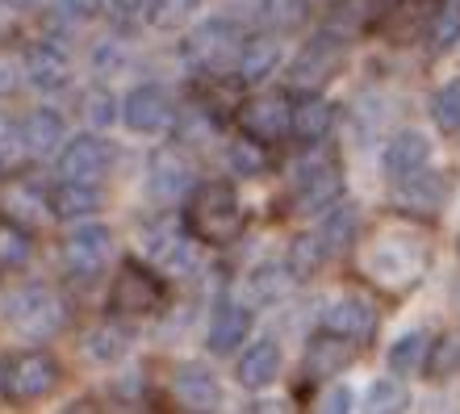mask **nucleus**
Segmentation results:
<instances>
[{"label": "nucleus", "instance_id": "f257e3e1", "mask_svg": "<svg viewBox=\"0 0 460 414\" xmlns=\"http://www.w3.org/2000/svg\"><path fill=\"white\" fill-rule=\"evenodd\" d=\"M436 260V243L427 239V222L394 209L389 218L360 226L351 243V269L381 297H406L423 285Z\"/></svg>", "mask_w": 460, "mask_h": 414}, {"label": "nucleus", "instance_id": "f03ea898", "mask_svg": "<svg viewBox=\"0 0 460 414\" xmlns=\"http://www.w3.org/2000/svg\"><path fill=\"white\" fill-rule=\"evenodd\" d=\"M181 222L201 247L222 251L239 243L247 231V206L230 181H197L181 201Z\"/></svg>", "mask_w": 460, "mask_h": 414}, {"label": "nucleus", "instance_id": "7ed1b4c3", "mask_svg": "<svg viewBox=\"0 0 460 414\" xmlns=\"http://www.w3.org/2000/svg\"><path fill=\"white\" fill-rule=\"evenodd\" d=\"M0 318L17 339L47 343L67 327V302L50 280H17L0 293Z\"/></svg>", "mask_w": 460, "mask_h": 414}, {"label": "nucleus", "instance_id": "20e7f679", "mask_svg": "<svg viewBox=\"0 0 460 414\" xmlns=\"http://www.w3.org/2000/svg\"><path fill=\"white\" fill-rule=\"evenodd\" d=\"M67 368L50 348L42 343H25L17 352L0 356V402L4 406H34L47 402L63 390Z\"/></svg>", "mask_w": 460, "mask_h": 414}, {"label": "nucleus", "instance_id": "39448f33", "mask_svg": "<svg viewBox=\"0 0 460 414\" xmlns=\"http://www.w3.org/2000/svg\"><path fill=\"white\" fill-rule=\"evenodd\" d=\"M323 146H297V151H302V163L293 168V189H289L293 218H323L331 206H340L343 197H348L343 163L335 155H327Z\"/></svg>", "mask_w": 460, "mask_h": 414}, {"label": "nucleus", "instance_id": "423d86ee", "mask_svg": "<svg viewBox=\"0 0 460 414\" xmlns=\"http://www.w3.org/2000/svg\"><path fill=\"white\" fill-rule=\"evenodd\" d=\"M348 59H351V34L340 30V25H323L293 50L285 84L293 92H323L335 75H343Z\"/></svg>", "mask_w": 460, "mask_h": 414}, {"label": "nucleus", "instance_id": "0eeeda50", "mask_svg": "<svg viewBox=\"0 0 460 414\" xmlns=\"http://www.w3.org/2000/svg\"><path fill=\"white\" fill-rule=\"evenodd\" d=\"M243 47V30L230 17H206L184 30L181 38V59L197 80H226L234 75V59Z\"/></svg>", "mask_w": 460, "mask_h": 414}, {"label": "nucleus", "instance_id": "6e6552de", "mask_svg": "<svg viewBox=\"0 0 460 414\" xmlns=\"http://www.w3.org/2000/svg\"><path fill=\"white\" fill-rule=\"evenodd\" d=\"M110 314L143 322L168 310V277L159 269H151L143 256H126L118 264V272L110 277V293H105Z\"/></svg>", "mask_w": 460, "mask_h": 414}, {"label": "nucleus", "instance_id": "1a4fd4ad", "mask_svg": "<svg viewBox=\"0 0 460 414\" xmlns=\"http://www.w3.org/2000/svg\"><path fill=\"white\" fill-rule=\"evenodd\" d=\"M201 251H206V247L184 231V222L164 218V214L138 222V256H143L151 269L164 272L168 280L197 277V272H201Z\"/></svg>", "mask_w": 460, "mask_h": 414}, {"label": "nucleus", "instance_id": "9d476101", "mask_svg": "<svg viewBox=\"0 0 460 414\" xmlns=\"http://www.w3.org/2000/svg\"><path fill=\"white\" fill-rule=\"evenodd\" d=\"M0 222H9L25 234H42L55 222V206H50V189L42 176L30 168H0Z\"/></svg>", "mask_w": 460, "mask_h": 414}, {"label": "nucleus", "instance_id": "9b49d317", "mask_svg": "<svg viewBox=\"0 0 460 414\" xmlns=\"http://www.w3.org/2000/svg\"><path fill=\"white\" fill-rule=\"evenodd\" d=\"M293 126V88H252L247 97L234 105V130L264 146L289 143Z\"/></svg>", "mask_w": 460, "mask_h": 414}, {"label": "nucleus", "instance_id": "f8f14e48", "mask_svg": "<svg viewBox=\"0 0 460 414\" xmlns=\"http://www.w3.org/2000/svg\"><path fill=\"white\" fill-rule=\"evenodd\" d=\"M452 197H456V176L448 168H431V163L394 184V209L427 222V226L448 214Z\"/></svg>", "mask_w": 460, "mask_h": 414}, {"label": "nucleus", "instance_id": "ddd939ff", "mask_svg": "<svg viewBox=\"0 0 460 414\" xmlns=\"http://www.w3.org/2000/svg\"><path fill=\"white\" fill-rule=\"evenodd\" d=\"M118 143L105 138V130H84V135H67L63 151L55 155L63 181H84V184H105L118 172Z\"/></svg>", "mask_w": 460, "mask_h": 414}, {"label": "nucleus", "instance_id": "4468645a", "mask_svg": "<svg viewBox=\"0 0 460 414\" xmlns=\"http://www.w3.org/2000/svg\"><path fill=\"white\" fill-rule=\"evenodd\" d=\"M110 256H113V231L97 218L72 222V231L63 234V243H59L63 277H72V280L101 277L105 264H110Z\"/></svg>", "mask_w": 460, "mask_h": 414}, {"label": "nucleus", "instance_id": "2eb2a0df", "mask_svg": "<svg viewBox=\"0 0 460 414\" xmlns=\"http://www.w3.org/2000/svg\"><path fill=\"white\" fill-rule=\"evenodd\" d=\"M146 197L155 201L159 209L164 206H181L189 189L197 184V172H193V159L184 151V143H164L151 151L146 159Z\"/></svg>", "mask_w": 460, "mask_h": 414}, {"label": "nucleus", "instance_id": "dca6fc26", "mask_svg": "<svg viewBox=\"0 0 460 414\" xmlns=\"http://www.w3.org/2000/svg\"><path fill=\"white\" fill-rule=\"evenodd\" d=\"M176 97H172L164 84L146 80V84H134L126 97H121V126L134 130V135H172L176 126Z\"/></svg>", "mask_w": 460, "mask_h": 414}, {"label": "nucleus", "instance_id": "f3484780", "mask_svg": "<svg viewBox=\"0 0 460 414\" xmlns=\"http://www.w3.org/2000/svg\"><path fill=\"white\" fill-rule=\"evenodd\" d=\"M318 327L335 330V335H343V339H351L356 348L368 352L376 335H381V305L373 297H335V302L323 305Z\"/></svg>", "mask_w": 460, "mask_h": 414}, {"label": "nucleus", "instance_id": "a211bd4d", "mask_svg": "<svg viewBox=\"0 0 460 414\" xmlns=\"http://www.w3.org/2000/svg\"><path fill=\"white\" fill-rule=\"evenodd\" d=\"M252 327H255V314L252 305L239 302V297H214L209 305V318H206V348L214 356H234L243 343L252 339Z\"/></svg>", "mask_w": 460, "mask_h": 414}, {"label": "nucleus", "instance_id": "6ab92c4d", "mask_svg": "<svg viewBox=\"0 0 460 414\" xmlns=\"http://www.w3.org/2000/svg\"><path fill=\"white\" fill-rule=\"evenodd\" d=\"M360 356H364V348H356V343L343 339V335H335V330L318 327L314 335L305 339L302 373H305V381H310V385H318V381L340 377L343 368H351Z\"/></svg>", "mask_w": 460, "mask_h": 414}, {"label": "nucleus", "instance_id": "aec40b11", "mask_svg": "<svg viewBox=\"0 0 460 414\" xmlns=\"http://www.w3.org/2000/svg\"><path fill=\"white\" fill-rule=\"evenodd\" d=\"M280 63H285V34L252 30V34H243L239 59H234V80L247 88H260L264 80H272V72H280Z\"/></svg>", "mask_w": 460, "mask_h": 414}, {"label": "nucleus", "instance_id": "412c9836", "mask_svg": "<svg viewBox=\"0 0 460 414\" xmlns=\"http://www.w3.org/2000/svg\"><path fill=\"white\" fill-rule=\"evenodd\" d=\"M168 398L176 410H222V381L197 360H181L168 377Z\"/></svg>", "mask_w": 460, "mask_h": 414}, {"label": "nucleus", "instance_id": "4be33fe9", "mask_svg": "<svg viewBox=\"0 0 460 414\" xmlns=\"http://www.w3.org/2000/svg\"><path fill=\"white\" fill-rule=\"evenodd\" d=\"M285 373V352L277 339H252L234 352V385L247 393H264L268 385H277Z\"/></svg>", "mask_w": 460, "mask_h": 414}, {"label": "nucleus", "instance_id": "5701e85b", "mask_svg": "<svg viewBox=\"0 0 460 414\" xmlns=\"http://www.w3.org/2000/svg\"><path fill=\"white\" fill-rule=\"evenodd\" d=\"M22 59H25V88H34L42 97H55V92L72 84V63H67L59 42H50V38L25 42Z\"/></svg>", "mask_w": 460, "mask_h": 414}, {"label": "nucleus", "instance_id": "b1692460", "mask_svg": "<svg viewBox=\"0 0 460 414\" xmlns=\"http://www.w3.org/2000/svg\"><path fill=\"white\" fill-rule=\"evenodd\" d=\"M340 122V105L327 92H293V126L289 143L297 146H323Z\"/></svg>", "mask_w": 460, "mask_h": 414}, {"label": "nucleus", "instance_id": "393cba45", "mask_svg": "<svg viewBox=\"0 0 460 414\" xmlns=\"http://www.w3.org/2000/svg\"><path fill=\"white\" fill-rule=\"evenodd\" d=\"M134 348V322L130 318H101L93 327L84 330V339H80V352H84L88 365H121Z\"/></svg>", "mask_w": 460, "mask_h": 414}, {"label": "nucleus", "instance_id": "a878e982", "mask_svg": "<svg viewBox=\"0 0 460 414\" xmlns=\"http://www.w3.org/2000/svg\"><path fill=\"white\" fill-rule=\"evenodd\" d=\"M427 163H431V138L423 130H398V135H389V143L381 146V176L389 184L406 181V176H414Z\"/></svg>", "mask_w": 460, "mask_h": 414}, {"label": "nucleus", "instance_id": "bb28decb", "mask_svg": "<svg viewBox=\"0 0 460 414\" xmlns=\"http://www.w3.org/2000/svg\"><path fill=\"white\" fill-rule=\"evenodd\" d=\"M63 143H67V118L50 105H34V110L22 118V151L30 159H50L59 155Z\"/></svg>", "mask_w": 460, "mask_h": 414}, {"label": "nucleus", "instance_id": "cd10ccee", "mask_svg": "<svg viewBox=\"0 0 460 414\" xmlns=\"http://www.w3.org/2000/svg\"><path fill=\"white\" fill-rule=\"evenodd\" d=\"M50 206L59 222H84L97 218L105 209V184H84V181H63L50 189Z\"/></svg>", "mask_w": 460, "mask_h": 414}, {"label": "nucleus", "instance_id": "c85d7f7f", "mask_svg": "<svg viewBox=\"0 0 460 414\" xmlns=\"http://www.w3.org/2000/svg\"><path fill=\"white\" fill-rule=\"evenodd\" d=\"M327 243L318 239V231H302V234H293L289 247H285V269H289V277L297 280V285H305V280H314L318 272L327 269Z\"/></svg>", "mask_w": 460, "mask_h": 414}, {"label": "nucleus", "instance_id": "c756f323", "mask_svg": "<svg viewBox=\"0 0 460 414\" xmlns=\"http://www.w3.org/2000/svg\"><path fill=\"white\" fill-rule=\"evenodd\" d=\"M431 339H436V335L427 327H411L406 335H398L394 348H389V373H398V377H423Z\"/></svg>", "mask_w": 460, "mask_h": 414}, {"label": "nucleus", "instance_id": "7c9ffc66", "mask_svg": "<svg viewBox=\"0 0 460 414\" xmlns=\"http://www.w3.org/2000/svg\"><path fill=\"white\" fill-rule=\"evenodd\" d=\"M356 234H360V214H356V209H351V201L343 197L340 206H331L327 214H323L318 239L327 243L331 256H340V251H348V247L356 243Z\"/></svg>", "mask_w": 460, "mask_h": 414}, {"label": "nucleus", "instance_id": "2f4dec72", "mask_svg": "<svg viewBox=\"0 0 460 414\" xmlns=\"http://www.w3.org/2000/svg\"><path fill=\"white\" fill-rule=\"evenodd\" d=\"M197 9H201V0H146L143 25L159 34H181L197 22Z\"/></svg>", "mask_w": 460, "mask_h": 414}, {"label": "nucleus", "instance_id": "473e14b6", "mask_svg": "<svg viewBox=\"0 0 460 414\" xmlns=\"http://www.w3.org/2000/svg\"><path fill=\"white\" fill-rule=\"evenodd\" d=\"M293 285H297V280L289 277L285 260H280V264H260V269H252V277H247V297L272 305V302H280V297H289Z\"/></svg>", "mask_w": 460, "mask_h": 414}, {"label": "nucleus", "instance_id": "72a5a7b5", "mask_svg": "<svg viewBox=\"0 0 460 414\" xmlns=\"http://www.w3.org/2000/svg\"><path fill=\"white\" fill-rule=\"evenodd\" d=\"M305 9H310V0H255L260 30H272V34H293V30H302Z\"/></svg>", "mask_w": 460, "mask_h": 414}, {"label": "nucleus", "instance_id": "f704fd0d", "mask_svg": "<svg viewBox=\"0 0 460 414\" xmlns=\"http://www.w3.org/2000/svg\"><path fill=\"white\" fill-rule=\"evenodd\" d=\"M456 373H460V330H444V335L431 339L423 377L427 381H452Z\"/></svg>", "mask_w": 460, "mask_h": 414}, {"label": "nucleus", "instance_id": "c9c22d12", "mask_svg": "<svg viewBox=\"0 0 460 414\" xmlns=\"http://www.w3.org/2000/svg\"><path fill=\"white\" fill-rule=\"evenodd\" d=\"M226 168L234 172V176H243V181H255V176H264L268 172V146L255 143V138L239 135L226 143Z\"/></svg>", "mask_w": 460, "mask_h": 414}, {"label": "nucleus", "instance_id": "e433bc0d", "mask_svg": "<svg viewBox=\"0 0 460 414\" xmlns=\"http://www.w3.org/2000/svg\"><path fill=\"white\" fill-rule=\"evenodd\" d=\"M411 406V390L398 373H385L376 377L368 390H364V410H376V414H394V410H406Z\"/></svg>", "mask_w": 460, "mask_h": 414}, {"label": "nucleus", "instance_id": "4c0bfd02", "mask_svg": "<svg viewBox=\"0 0 460 414\" xmlns=\"http://www.w3.org/2000/svg\"><path fill=\"white\" fill-rule=\"evenodd\" d=\"M34 260V234L0 222V272H25Z\"/></svg>", "mask_w": 460, "mask_h": 414}, {"label": "nucleus", "instance_id": "58836bf2", "mask_svg": "<svg viewBox=\"0 0 460 414\" xmlns=\"http://www.w3.org/2000/svg\"><path fill=\"white\" fill-rule=\"evenodd\" d=\"M427 110H431V122H436L439 135H460V75L431 92Z\"/></svg>", "mask_w": 460, "mask_h": 414}, {"label": "nucleus", "instance_id": "ea45409f", "mask_svg": "<svg viewBox=\"0 0 460 414\" xmlns=\"http://www.w3.org/2000/svg\"><path fill=\"white\" fill-rule=\"evenodd\" d=\"M84 118H88V126H93V130H110L113 122H121V101L113 97L105 84H97L84 97Z\"/></svg>", "mask_w": 460, "mask_h": 414}, {"label": "nucleus", "instance_id": "a19ab883", "mask_svg": "<svg viewBox=\"0 0 460 414\" xmlns=\"http://www.w3.org/2000/svg\"><path fill=\"white\" fill-rule=\"evenodd\" d=\"M105 9V0H50V22L55 25H84Z\"/></svg>", "mask_w": 460, "mask_h": 414}, {"label": "nucleus", "instance_id": "79ce46f5", "mask_svg": "<svg viewBox=\"0 0 460 414\" xmlns=\"http://www.w3.org/2000/svg\"><path fill=\"white\" fill-rule=\"evenodd\" d=\"M22 88H25V59H22V50L0 47V101L17 97Z\"/></svg>", "mask_w": 460, "mask_h": 414}, {"label": "nucleus", "instance_id": "37998d69", "mask_svg": "<svg viewBox=\"0 0 460 414\" xmlns=\"http://www.w3.org/2000/svg\"><path fill=\"white\" fill-rule=\"evenodd\" d=\"M22 151V122L13 118L9 110H0V168H13Z\"/></svg>", "mask_w": 460, "mask_h": 414}, {"label": "nucleus", "instance_id": "c03bdc74", "mask_svg": "<svg viewBox=\"0 0 460 414\" xmlns=\"http://www.w3.org/2000/svg\"><path fill=\"white\" fill-rule=\"evenodd\" d=\"M126 42L121 38H101L97 47H93V67L97 72H105V75H113V72H121V63H126Z\"/></svg>", "mask_w": 460, "mask_h": 414}, {"label": "nucleus", "instance_id": "a18cd8bd", "mask_svg": "<svg viewBox=\"0 0 460 414\" xmlns=\"http://www.w3.org/2000/svg\"><path fill=\"white\" fill-rule=\"evenodd\" d=\"M318 410H331V414L356 410V393H351V385H343V381L327 385V390H323V398H318Z\"/></svg>", "mask_w": 460, "mask_h": 414}, {"label": "nucleus", "instance_id": "49530a36", "mask_svg": "<svg viewBox=\"0 0 460 414\" xmlns=\"http://www.w3.org/2000/svg\"><path fill=\"white\" fill-rule=\"evenodd\" d=\"M42 0H0V9L4 13H34Z\"/></svg>", "mask_w": 460, "mask_h": 414}, {"label": "nucleus", "instance_id": "de8ad7c7", "mask_svg": "<svg viewBox=\"0 0 460 414\" xmlns=\"http://www.w3.org/2000/svg\"><path fill=\"white\" fill-rule=\"evenodd\" d=\"M4 34H9V22H4V9H0V42H4Z\"/></svg>", "mask_w": 460, "mask_h": 414}, {"label": "nucleus", "instance_id": "09e8293b", "mask_svg": "<svg viewBox=\"0 0 460 414\" xmlns=\"http://www.w3.org/2000/svg\"><path fill=\"white\" fill-rule=\"evenodd\" d=\"M381 4H385V9H389V4H394V0H381Z\"/></svg>", "mask_w": 460, "mask_h": 414}]
</instances>
